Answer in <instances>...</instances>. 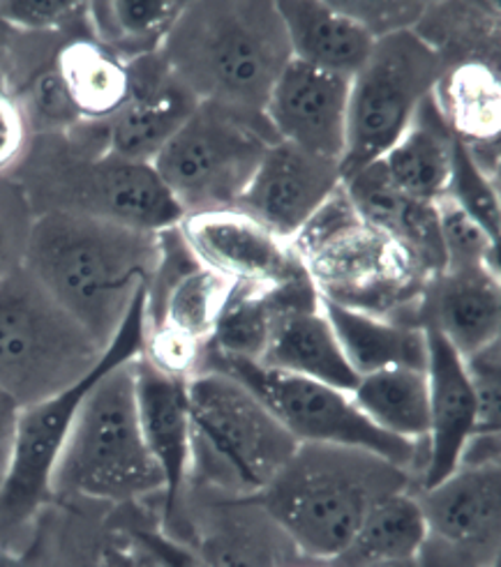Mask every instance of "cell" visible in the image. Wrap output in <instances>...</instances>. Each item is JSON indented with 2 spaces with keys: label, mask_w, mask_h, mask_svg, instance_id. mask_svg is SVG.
Instances as JSON below:
<instances>
[{
  "label": "cell",
  "mask_w": 501,
  "mask_h": 567,
  "mask_svg": "<svg viewBox=\"0 0 501 567\" xmlns=\"http://www.w3.org/2000/svg\"><path fill=\"white\" fill-rule=\"evenodd\" d=\"M428 334V394L430 424L423 441V471L419 489H428L449 477L477 432V402L462 355L439 332Z\"/></svg>",
  "instance_id": "obj_19"
},
{
  "label": "cell",
  "mask_w": 501,
  "mask_h": 567,
  "mask_svg": "<svg viewBox=\"0 0 501 567\" xmlns=\"http://www.w3.org/2000/svg\"><path fill=\"white\" fill-rule=\"evenodd\" d=\"M275 141L266 118L200 102L151 166L183 217L234 210Z\"/></svg>",
  "instance_id": "obj_9"
},
{
  "label": "cell",
  "mask_w": 501,
  "mask_h": 567,
  "mask_svg": "<svg viewBox=\"0 0 501 567\" xmlns=\"http://www.w3.org/2000/svg\"><path fill=\"white\" fill-rule=\"evenodd\" d=\"M127 68L130 95L114 116L102 123L106 155L151 164L200 102L166 70L157 51L127 61Z\"/></svg>",
  "instance_id": "obj_17"
},
{
  "label": "cell",
  "mask_w": 501,
  "mask_h": 567,
  "mask_svg": "<svg viewBox=\"0 0 501 567\" xmlns=\"http://www.w3.org/2000/svg\"><path fill=\"white\" fill-rule=\"evenodd\" d=\"M292 247L321 300L421 326L428 277L396 240L358 215L345 187L294 236Z\"/></svg>",
  "instance_id": "obj_4"
},
{
  "label": "cell",
  "mask_w": 501,
  "mask_h": 567,
  "mask_svg": "<svg viewBox=\"0 0 501 567\" xmlns=\"http://www.w3.org/2000/svg\"><path fill=\"white\" fill-rule=\"evenodd\" d=\"M178 231L200 266L241 287L277 289L308 275L292 243L241 210L185 215Z\"/></svg>",
  "instance_id": "obj_13"
},
{
  "label": "cell",
  "mask_w": 501,
  "mask_h": 567,
  "mask_svg": "<svg viewBox=\"0 0 501 567\" xmlns=\"http://www.w3.org/2000/svg\"><path fill=\"white\" fill-rule=\"evenodd\" d=\"M342 187L358 215L396 240L428 279L447 268L434 204L402 192L381 159L349 176Z\"/></svg>",
  "instance_id": "obj_21"
},
{
  "label": "cell",
  "mask_w": 501,
  "mask_h": 567,
  "mask_svg": "<svg viewBox=\"0 0 501 567\" xmlns=\"http://www.w3.org/2000/svg\"><path fill=\"white\" fill-rule=\"evenodd\" d=\"M430 537L481 567H494L501 540V468L460 466L428 489H416Z\"/></svg>",
  "instance_id": "obj_16"
},
{
  "label": "cell",
  "mask_w": 501,
  "mask_h": 567,
  "mask_svg": "<svg viewBox=\"0 0 501 567\" xmlns=\"http://www.w3.org/2000/svg\"><path fill=\"white\" fill-rule=\"evenodd\" d=\"M104 349L23 266L0 277V390L25 409L91 374Z\"/></svg>",
  "instance_id": "obj_8"
},
{
  "label": "cell",
  "mask_w": 501,
  "mask_h": 567,
  "mask_svg": "<svg viewBox=\"0 0 501 567\" xmlns=\"http://www.w3.org/2000/svg\"><path fill=\"white\" fill-rule=\"evenodd\" d=\"M134 400L142 436L164 482V519L174 522L190 487L192 427L187 379L166 374L144 355L134 360Z\"/></svg>",
  "instance_id": "obj_18"
},
{
  "label": "cell",
  "mask_w": 501,
  "mask_h": 567,
  "mask_svg": "<svg viewBox=\"0 0 501 567\" xmlns=\"http://www.w3.org/2000/svg\"><path fill=\"white\" fill-rule=\"evenodd\" d=\"M430 540L423 509L411 489L381 498L356 530L347 551L336 560L342 567L368 563L413 560Z\"/></svg>",
  "instance_id": "obj_29"
},
{
  "label": "cell",
  "mask_w": 501,
  "mask_h": 567,
  "mask_svg": "<svg viewBox=\"0 0 501 567\" xmlns=\"http://www.w3.org/2000/svg\"><path fill=\"white\" fill-rule=\"evenodd\" d=\"M407 489L409 471L375 452L300 443L253 501L287 535L298 556L336 563L372 505Z\"/></svg>",
  "instance_id": "obj_3"
},
{
  "label": "cell",
  "mask_w": 501,
  "mask_h": 567,
  "mask_svg": "<svg viewBox=\"0 0 501 567\" xmlns=\"http://www.w3.org/2000/svg\"><path fill=\"white\" fill-rule=\"evenodd\" d=\"M259 364L351 392L358 377L333 332L321 298L277 311Z\"/></svg>",
  "instance_id": "obj_22"
},
{
  "label": "cell",
  "mask_w": 501,
  "mask_h": 567,
  "mask_svg": "<svg viewBox=\"0 0 501 567\" xmlns=\"http://www.w3.org/2000/svg\"><path fill=\"white\" fill-rule=\"evenodd\" d=\"M185 3L174 0H106L89 6L91 38L123 61L160 51Z\"/></svg>",
  "instance_id": "obj_30"
},
{
  "label": "cell",
  "mask_w": 501,
  "mask_h": 567,
  "mask_svg": "<svg viewBox=\"0 0 501 567\" xmlns=\"http://www.w3.org/2000/svg\"><path fill=\"white\" fill-rule=\"evenodd\" d=\"M280 12L292 59L351 79L366 65L375 38L336 3L280 0Z\"/></svg>",
  "instance_id": "obj_24"
},
{
  "label": "cell",
  "mask_w": 501,
  "mask_h": 567,
  "mask_svg": "<svg viewBox=\"0 0 501 567\" xmlns=\"http://www.w3.org/2000/svg\"><path fill=\"white\" fill-rule=\"evenodd\" d=\"M349 81L292 59L273 83L264 118L277 141L342 162Z\"/></svg>",
  "instance_id": "obj_15"
},
{
  "label": "cell",
  "mask_w": 501,
  "mask_h": 567,
  "mask_svg": "<svg viewBox=\"0 0 501 567\" xmlns=\"http://www.w3.org/2000/svg\"><path fill=\"white\" fill-rule=\"evenodd\" d=\"M204 370L225 372L243 383L298 443L368 450L409 473L413 464L423 460V443L402 441L377 430L345 390L268 370L253 360L217 358L211 353L202 358L200 372Z\"/></svg>",
  "instance_id": "obj_12"
},
{
  "label": "cell",
  "mask_w": 501,
  "mask_h": 567,
  "mask_svg": "<svg viewBox=\"0 0 501 567\" xmlns=\"http://www.w3.org/2000/svg\"><path fill=\"white\" fill-rule=\"evenodd\" d=\"M14 178L35 215L74 213L160 234L181 224L183 210L155 168L86 148L70 132L33 134Z\"/></svg>",
  "instance_id": "obj_5"
},
{
  "label": "cell",
  "mask_w": 501,
  "mask_h": 567,
  "mask_svg": "<svg viewBox=\"0 0 501 567\" xmlns=\"http://www.w3.org/2000/svg\"><path fill=\"white\" fill-rule=\"evenodd\" d=\"M0 23L33 35L63 33L81 25L91 28L89 3H74V0H3Z\"/></svg>",
  "instance_id": "obj_34"
},
{
  "label": "cell",
  "mask_w": 501,
  "mask_h": 567,
  "mask_svg": "<svg viewBox=\"0 0 501 567\" xmlns=\"http://www.w3.org/2000/svg\"><path fill=\"white\" fill-rule=\"evenodd\" d=\"M447 72L443 53L421 33L400 31L375 42L370 59L349 81L342 183L398 144Z\"/></svg>",
  "instance_id": "obj_10"
},
{
  "label": "cell",
  "mask_w": 501,
  "mask_h": 567,
  "mask_svg": "<svg viewBox=\"0 0 501 567\" xmlns=\"http://www.w3.org/2000/svg\"><path fill=\"white\" fill-rule=\"evenodd\" d=\"M321 307L356 377H366L379 370H391V367L426 370V328L375 317L368 315V311L326 300H321Z\"/></svg>",
  "instance_id": "obj_25"
},
{
  "label": "cell",
  "mask_w": 501,
  "mask_h": 567,
  "mask_svg": "<svg viewBox=\"0 0 501 567\" xmlns=\"http://www.w3.org/2000/svg\"><path fill=\"white\" fill-rule=\"evenodd\" d=\"M104 554L116 563V567H164L144 545H139L134 537L125 533L121 543L109 545Z\"/></svg>",
  "instance_id": "obj_41"
},
{
  "label": "cell",
  "mask_w": 501,
  "mask_h": 567,
  "mask_svg": "<svg viewBox=\"0 0 501 567\" xmlns=\"http://www.w3.org/2000/svg\"><path fill=\"white\" fill-rule=\"evenodd\" d=\"M157 254L153 231L53 210L35 215L23 268L106 349L146 291Z\"/></svg>",
  "instance_id": "obj_1"
},
{
  "label": "cell",
  "mask_w": 501,
  "mask_h": 567,
  "mask_svg": "<svg viewBox=\"0 0 501 567\" xmlns=\"http://www.w3.org/2000/svg\"><path fill=\"white\" fill-rule=\"evenodd\" d=\"M157 53L197 102L249 118H264L273 83L292 61L277 6L241 0L185 3Z\"/></svg>",
  "instance_id": "obj_2"
},
{
  "label": "cell",
  "mask_w": 501,
  "mask_h": 567,
  "mask_svg": "<svg viewBox=\"0 0 501 567\" xmlns=\"http://www.w3.org/2000/svg\"><path fill=\"white\" fill-rule=\"evenodd\" d=\"M144 342L146 291L136 298L119 334L111 339L91 374L19 411L10 468L0 485V519L6 524H23L51 498L53 468L83 400L106 372L142 355Z\"/></svg>",
  "instance_id": "obj_11"
},
{
  "label": "cell",
  "mask_w": 501,
  "mask_h": 567,
  "mask_svg": "<svg viewBox=\"0 0 501 567\" xmlns=\"http://www.w3.org/2000/svg\"><path fill=\"white\" fill-rule=\"evenodd\" d=\"M33 221L35 213L21 185L10 176L0 178V277L23 266Z\"/></svg>",
  "instance_id": "obj_35"
},
{
  "label": "cell",
  "mask_w": 501,
  "mask_h": 567,
  "mask_svg": "<svg viewBox=\"0 0 501 567\" xmlns=\"http://www.w3.org/2000/svg\"><path fill=\"white\" fill-rule=\"evenodd\" d=\"M100 567H116V563L111 560L106 554H102V560H100Z\"/></svg>",
  "instance_id": "obj_43"
},
{
  "label": "cell",
  "mask_w": 501,
  "mask_h": 567,
  "mask_svg": "<svg viewBox=\"0 0 501 567\" xmlns=\"http://www.w3.org/2000/svg\"><path fill=\"white\" fill-rule=\"evenodd\" d=\"M356 567H423L419 563V556L413 560H396V563H368V565H356Z\"/></svg>",
  "instance_id": "obj_42"
},
{
  "label": "cell",
  "mask_w": 501,
  "mask_h": 567,
  "mask_svg": "<svg viewBox=\"0 0 501 567\" xmlns=\"http://www.w3.org/2000/svg\"><path fill=\"white\" fill-rule=\"evenodd\" d=\"M453 144L456 132L443 118L437 97L430 95L381 164L402 192L434 204L449 189Z\"/></svg>",
  "instance_id": "obj_26"
},
{
  "label": "cell",
  "mask_w": 501,
  "mask_h": 567,
  "mask_svg": "<svg viewBox=\"0 0 501 567\" xmlns=\"http://www.w3.org/2000/svg\"><path fill=\"white\" fill-rule=\"evenodd\" d=\"M65 91L83 123H104L130 95V68L91 35L63 42L55 53Z\"/></svg>",
  "instance_id": "obj_27"
},
{
  "label": "cell",
  "mask_w": 501,
  "mask_h": 567,
  "mask_svg": "<svg viewBox=\"0 0 501 567\" xmlns=\"http://www.w3.org/2000/svg\"><path fill=\"white\" fill-rule=\"evenodd\" d=\"M33 141V125L21 100L0 89V178L12 176Z\"/></svg>",
  "instance_id": "obj_37"
},
{
  "label": "cell",
  "mask_w": 501,
  "mask_h": 567,
  "mask_svg": "<svg viewBox=\"0 0 501 567\" xmlns=\"http://www.w3.org/2000/svg\"><path fill=\"white\" fill-rule=\"evenodd\" d=\"M345 14L356 19L379 40L400 31H413L421 21L426 3H336Z\"/></svg>",
  "instance_id": "obj_38"
},
{
  "label": "cell",
  "mask_w": 501,
  "mask_h": 567,
  "mask_svg": "<svg viewBox=\"0 0 501 567\" xmlns=\"http://www.w3.org/2000/svg\"><path fill=\"white\" fill-rule=\"evenodd\" d=\"M439 236L443 245L447 268L443 270H469V268H494L497 243L488 236L483 226L471 219L449 196L434 202ZM497 270V268H494Z\"/></svg>",
  "instance_id": "obj_33"
},
{
  "label": "cell",
  "mask_w": 501,
  "mask_h": 567,
  "mask_svg": "<svg viewBox=\"0 0 501 567\" xmlns=\"http://www.w3.org/2000/svg\"><path fill=\"white\" fill-rule=\"evenodd\" d=\"M197 551L208 567H294L298 556L253 498H215L204 509Z\"/></svg>",
  "instance_id": "obj_23"
},
{
  "label": "cell",
  "mask_w": 501,
  "mask_h": 567,
  "mask_svg": "<svg viewBox=\"0 0 501 567\" xmlns=\"http://www.w3.org/2000/svg\"><path fill=\"white\" fill-rule=\"evenodd\" d=\"M190 482L219 498H253L285 468L300 445L243 383L204 370L187 379Z\"/></svg>",
  "instance_id": "obj_6"
},
{
  "label": "cell",
  "mask_w": 501,
  "mask_h": 567,
  "mask_svg": "<svg viewBox=\"0 0 501 567\" xmlns=\"http://www.w3.org/2000/svg\"><path fill=\"white\" fill-rule=\"evenodd\" d=\"M19 411L21 406L12 400V396L0 390V485H3L6 473L10 468Z\"/></svg>",
  "instance_id": "obj_40"
},
{
  "label": "cell",
  "mask_w": 501,
  "mask_h": 567,
  "mask_svg": "<svg viewBox=\"0 0 501 567\" xmlns=\"http://www.w3.org/2000/svg\"><path fill=\"white\" fill-rule=\"evenodd\" d=\"M134 360L106 372L83 400L55 462L51 496L109 503L162 496V473L139 427Z\"/></svg>",
  "instance_id": "obj_7"
},
{
  "label": "cell",
  "mask_w": 501,
  "mask_h": 567,
  "mask_svg": "<svg viewBox=\"0 0 501 567\" xmlns=\"http://www.w3.org/2000/svg\"><path fill=\"white\" fill-rule=\"evenodd\" d=\"M464 370L474 390L477 432L499 434L501 430V347L499 339L462 358Z\"/></svg>",
  "instance_id": "obj_36"
},
{
  "label": "cell",
  "mask_w": 501,
  "mask_h": 567,
  "mask_svg": "<svg viewBox=\"0 0 501 567\" xmlns=\"http://www.w3.org/2000/svg\"><path fill=\"white\" fill-rule=\"evenodd\" d=\"M349 396L356 409L384 434L411 443L426 441L430 424L426 370L391 367L358 377Z\"/></svg>",
  "instance_id": "obj_28"
},
{
  "label": "cell",
  "mask_w": 501,
  "mask_h": 567,
  "mask_svg": "<svg viewBox=\"0 0 501 567\" xmlns=\"http://www.w3.org/2000/svg\"><path fill=\"white\" fill-rule=\"evenodd\" d=\"M443 118L464 144H490L499 134L501 93L497 74L481 63L449 70L434 91Z\"/></svg>",
  "instance_id": "obj_31"
},
{
  "label": "cell",
  "mask_w": 501,
  "mask_h": 567,
  "mask_svg": "<svg viewBox=\"0 0 501 567\" xmlns=\"http://www.w3.org/2000/svg\"><path fill=\"white\" fill-rule=\"evenodd\" d=\"M419 323L439 332L462 358L497 342L501 332L497 270H441L430 277L419 300Z\"/></svg>",
  "instance_id": "obj_20"
},
{
  "label": "cell",
  "mask_w": 501,
  "mask_h": 567,
  "mask_svg": "<svg viewBox=\"0 0 501 567\" xmlns=\"http://www.w3.org/2000/svg\"><path fill=\"white\" fill-rule=\"evenodd\" d=\"M98 567H100V565H98Z\"/></svg>",
  "instance_id": "obj_44"
},
{
  "label": "cell",
  "mask_w": 501,
  "mask_h": 567,
  "mask_svg": "<svg viewBox=\"0 0 501 567\" xmlns=\"http://www.w3.org/2000/svg\"><path fill=\"white\" fill-rule=\"evenodd\" d=\"M342 187L338 159L313 155L285 141L270 144L234 210L264 224L287 243Z\"/></svg>",
  "instance_id": "obj_14"
},
{
  "label": "cell",
  "mask_w": 501,
  "mask_h": 567,
  "mask_svg": "<svg viewBox=\"0 0 501 567\" xmlns=\"http://www.w3.org/2000/svg\"><path fill=\"white\" fill-rule=\"evenodd\" d=\"M125 533L134 537L139 545H144L155 558H160L164 567H208L197 549L174 540L172 535H166L162 530L132 526V528H125Z\"/></svg>",
  "instance_id": "obj_39"
},
{
  "label": "cell",
  "mask_w": 501,
  "mask_h": 567,
  "mask_svg": "<svg viewBox=\"0 0 501 567\" xmlns=\"http://www.w3.org/2000/svg\"><path fill=\"white\" fill-rule=\"evenodd\" d=\"M447 196L471 219H477L494 243H499V196L490 176L483 172V166L477 162L474 153H471L460 136H456L453 144V164Z\"/></svg>",
  "instance_id": "obj_32"
}]
</instances>
